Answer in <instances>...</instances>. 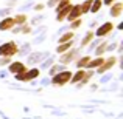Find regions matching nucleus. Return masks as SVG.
<instances>
[{
	"label": "nucleus",
	"mask_w": 123,
	"mask_h": 119,
	"mask_svg": "<svg viewBox=\"0 0 123 119\" xmlns=\"http://www.w3.org/2000/svg\"><path fill=\"white\" fill-rule=\"evenodd\" d=\"M58 2H59V0H48L45 6H48V8H55V6L58 5Z\"/></svg>",
	"instance_id": "nucleus-27"
},
{
	"label": "nucleus",
	"mask_w": 123,
	"mask_h": 119,
	"mask_svg": "<svg viewBox=\"0 0 123 119\" xmlns=\"http://www.w3.org/2000/svg\"><path fill=\"white\" fill-rule=\"evenodd\" d=\"M73 37H75V34H73V31H67V33H64L62 36L59 37V43H66V42H70V40H73Z\"/></svg>",
	"instance_id": "nucleus-17"
},
{
	"label": "nucleus",
	"mask_w": 123,
	"mask_h": 119,
	"mask_svg": "<svg viewBox=\"0 0 123 119\" xmlns=\"http://www.w3.org/2000/svg\"><path fill=\"white\" fill-rule=\"evenodd\" d=\"M8 62H11V57H2V59H0V67L6 65Z\"/></svg>",
	"instance_id": "nucleus-28"
},
{
	"label": "nucleus",
	"mask_w": 123,
	"mask_h": 119,
	"mask_svg": "<svg viewBox=\"0 0 123 119\" xmlns=\"http://www.w3.org/2000/svg\"><path fill=\"white\" fill-rule=\"evenodd\" d=\"M75 57H76V50H72V48H70L69 51L62 53V56H61V63H69L70 60H73Z\"/></svg>",
	"instance_id": "nucleus-11"
},
{
	"label": "nucleus",
	"mask_w": 123,
	"mask_h": 119,
	"mask_svg": "<svg viewBox=\"0 0 123 119\" xmlns=\"http://www.w3.org/2000/svg\"><path fill=\"white\" fill-rule=\"evenodd\" d=\"M84 73H86V70H84V68H80L78 71L75 73V76H73V78H70V83H80L83 80V78H84Z\"/></svg>",
	"instance_id": "nucleus-12"
},
{
	"label": "nucleus",
	"mask_w": 123,
	"mask_h": 119,
	"mask_svg": "<svg viewBox=\"0 0 123 119\" xmlns=\"http://www.w3.org/2000/svg\"><path fill=\"white\" fill-rule=\"evenodd\" d=\"M117 63V57L115 56H111L109 59H106V60H103V63L98 67V74L100 73H105V71H108V70H111L112 67Z\"/></svg>",
	"instance_id": "nucleus-4"
},
{
	"label": "nucleus",
	"mask_w": 123,
	"mask_h": 119,
	"mask_svg": "<svg viewBox=\"0 0 123 119\" xmlns=\"http://www.w3.org/2000/svg\"><path fill=\"white\" fill-rule=\"evenodd\" d=\"M8 12H9V8H5V9H0V16H8Z\"/></svg>",
	"instance_id": "nucleus-31"
},
{
	"label": "nucleus",
	"mask_w": 123,
	"mask_h": 119,
	"mask_svg": "<svg viewBox=\"0 0 123 119\" xmlns=\"http://www.w3.org/2000/svg\"><path fill=\"white\" fill-rule=\"evenodd\" d=\"M20 33H24V34H30L31 33V26L30 25H27V23H24L20 26Z\"/></svg>",
	"instance_id": "nucleus-25"
},
{
	"label": "nucleus",
	"mask_w": 123,
	"mask_h": 119,
	"mask_svg": "<svg viewBox=\"0 0 123 119\" xmlns=\"http://www.w3.org/2000/svg\"><path fill=\"white\" fill-rule=\"evenodd\" d=\"M93 37H95V33H93L92 30H90V31H87V33H86V36H84V37H83V40H81V47H86V45H89L90 42L93 40Z\"/></svg>",
	"instance_id": "nucleus-13"
},
{
	"label": "nucleus",
	"mask_w": 123,
	"mask_h": 119,
	"mask_svg": "<svg viewBox=\"0 0 123 119\" xmlns=\"http://www.w3.org/2000/svg\"><path fill=\"white\" fill-rule=\"evenodd\" d=\"M93 74H95L93 71H86V73H84V78H83V80H81L80 83H87V82H89V79L92 78Z\"/></svg>",
	"instance_id": "nucleus-24"
},
{
	"label": "nucleus",
	"mask_w": 123,
	"mask_h": 119,
	"mask_svg": "<svg viewBox=\"0 0 123 119\" xmlns=\"http://www.w3.org/2000/svg\"><path fill=\"white\" fill-rule=\"evenodd\" d=\"M122 12H123V3L122 2H114L109 6V14H111V17H120Z\"/></svg>",
	"instance_id": "nucleus-7"
},
{
	"label": "nucleus",
	"mask_w": 123,
	"mask_h": 119,
	"mask_svg": "<svg viewBox=\"0 0 123 119\" xmlns=\"http://www.w3.org/2000/svg\"><path fill=\"white\" fill-rule=\"evenodd\" d=\"M9 71H11V74L25 73V71H27V67H25L24 62H12L11 65H9Z\"/></svg>",
	"instance_id": "nucleus-8"
},
{
	"label": "nucleus",
	"mask_w": 123,
	"mask_h": 119,
	"mask_svg": "<svg viewBox=\"0 0 123 119\" xmlns=\"http://www.w3.org/2000/svg\"><path fill=\"white\" fill-rule=\"evenodd\" d=\"M19 53V47L16 42H5L0 45V57H11Z\"/></svg>",
	"instance_id": "nucleus-1"
},
{
	"label": "nucleus",
	"mask_w": 123,
	"mask_h": 119,
	"mask_svg": "<svg viewBox=\"0 0 123 119\" xmlns=\"http://www.w3.org/2000/svg\"><path fill=\"white\" fill-rule=\"evenodd\" d=\"M69 3H72V0H59V2H58V5L55 6V11H59L61 8H64V6H67Z\"/></svg>",
	"instance_id": "nucleus-22"
},
{
	"label": "nucleus",
	"mask_w": 123,
	"mask_h": 119,
	"mask_svg": "<svg viewBox=\"0 0 123 119\" xmlns=\"http://www.w3.org/2000/svg\"><path fill=\"white\" fill-rule=\"evenodd\" d=\"M81 9H80V5H72V8H70L69 14H67L66 20L72 22V20H76V19H81Z\"/></svg>",
	"instance_id": "nucleus-6"
},
{
	"label": "nucleus",
	"mask_w": 123,
	"mask_h": 119,
	"mask_svg": "<svg viewBox=\"0 0 123 119\" xmlns=\"http://www.w3.org/2000/svg\"><path fill=\"white\" fill-rule=\"evenodd\" d=\"M44 8H45L44 3H37V5H34V11H37V12H41Z\"/></svg>",
	"instance_id": "nucleus-29"
},
{
	"label": "nucleus",
	"mask_w": 123,
	"mask_h": 119,
	"mask_svg": "<svg viewBox=\"0 0 123 119\" xmlns=\"http://www.w3.org/2000/svg\"><path fill=\"white\" fill-rule=\"evenodd\" d=\"M14 23L16 25H24V23H27V20H28V17H27V14H17V16H14Z\"/></svg>",
	"instance_id": "nucleus-19"
},
{
	"label": "nucleus",
	"mask_w": 123,
	"mask_h": 119,
	"mask_svg": "<svg viewBox=\"0 0 123 119\" xmlns=\"http://www.w3.org/2000/svg\"><path fill=\"white\" fill-rule=\"evenodd\" d=\"M70 78H72V73L70 71H59L51 78V83L55 87H64L66 83L70 82Z\"/></svg>",
	"instance_id": "nucleus-2"
},
{
	"label": "nucleus",
	"mask_w": 123,
	"mask_h": 119,
	"mask_svg": "<svg viewBox=\"0 0 123 119\" xmlns=\"http://www.w3.org/2000/svg\"><path fill=\"white\" fill-rule=\"evenodd\" d=\"M39 70L37 68H33V70H27L25 71V74L20 78V80H24V82H30V80H33V79H36V78H39Z\"/></svg>",
	"instance_id": "nucleus-9"
},
{
	"label": "nucleus",
	"mask_w": 123,
	"mask_h": 119,
	"mask_svg": "<svg viewBox=\"0 0 123 119\" xmlns=\"http://www.w3.org/2000/svg\"><path fill=\"white\" fill-rule=\"evenodd\" d=\"M103 60H105V59H103L101 56L95 57V59H90V60H89V63H87V67H89V68H98V67L103 63Z\"/></svg>",
	"instance_id": "nucleus-15"
},
{
	"label": "nucleus",
	"mask_w": 123,
	"mask_h": 119,
	"mask_svg": "<svg viewBox=\"0 0 123 119\" xmlns=\"http://www.w3.org/2000/svg\"><path fill=\"white\" fill-rule=\"evenodd\" d=\"M72 45H73L72 40H70V42H66V43H59V45H58V48H56V53H59V54L66 53V51H69L70 48H72Z\"/></svg>",
	"instance_id": "nucleus-14"
},
{
	"label": "nucleus",
	"mask_w": 123,
	"mask_h": 119,
	"mask_svg": "<svg viewBox=\"0 0 123 119\" xmlns=\"http://www.w3.org/2000/svg\"><path fill=\"white\" fill-rule=\"evenodd\" d=\"M89 60H90V57H89V56H84V57H81V59H78V62H76L78 68H84V67H87Z\"/></svg>",
	"instance_id": "nucleus-21"
},
{
	"label": "nucleus",
	"mask_w": 123,
	"mask_h": 119,
	"mask_svg": "<svg viewBox=\"0 0 123 119\" xmlns=\"http://www.w3.org/2000/svg\"><path fill=\"white\" fill-rule=\"evenodd\" d=\"M101 6H103V2H101V0H92V6H90V11L89 12L97 14V12H100Z\"/></svg>",
	"instance_id": "nucleus-16"
},
{
	"label": "nucleus",
	"mask_w": 123,
	"mask_h": 119,
	"mask_svg": "<svg viewBox=\"0 0 123 119\" xmlns=\"http://www.w3.org/2000/svg\"><path fill=\"white\" fill-rule=\"evenodd\" d=\"M70 8H72V3H69L67 6H64V8H61L59 11H56V20L58 22H64L67 17V14H69Z\"/></svg>",
	"instance_id": "nucleus-10"
},
{
	"label": "nucleus",
	"mask_w": 123,
	"mask_h": 119,
	"mask_svg": "<svg viewBox=\"0 0 123 119\" xmlns=\"http://www.w3.org/2000/svg\"><path fill=\"white\" fill-rule=\"evenodd\" d=\"M90 6H92V0H84L83 3H80V9H81V14H87L90 11Z\"/></svg>",
	"instance_id": "nucleus-18"
},
{
	"label": "nucleus",
	"mask_w": 123,
	"mask_h": 119,
	"mask_svg": "<svg viewBox=\"0 0 123 119\" xmlns=\"http://www.w3.org/2000/svg\"><path fill=\"white\" fill-rule=\"evenodd\" d=\"M105 51H108V42H106V40H105V42H101V45H100V47L95 50L97 57H98V56H101V54L105 53Z\"/></svg>",
	"instance_id": "nucleus-20"
},
{
	"label": "nucleus",
	"mask_w": 123,
	"mask_h": 119,
	"mask_svg": "<svg viewBox=\"0 0 123 119\" xmlns=\"http://www.w3.org/2000/svg\"><path fill=\"white\" fill-rule=\"evenodd\" d=\"M81 25H83L81 19H76V20H72V22H70V28H72V30H78Z\"/></svg>",
	"instance_id": "nucleus-23"
},
{
	"label": "nucleus",
	"mask_w": 123,
	"mask_h": 119,
	"mask_svg": "<svg viewBox=\"0 0 123 119\" xmlns=\"http://www.w3.org/2000/svg\"><path fill=\"white\" fill-rule=\"evenodd\" d=\"M103 2V5H106V6H111L114 2H117V0H101Z\"/></svg>",
	"instance_id": "nucleus-30"
},
{
	"label": "nucleus",
	"mask_w": 123,
	"mask_h": 119,
	"mask_svg": "<svg viewBox=\"0 0 123 119\" xmlns=\"http://www.w3.org/2000/svg\"><path fill=\"white\" fill-rule=\"evenodd\" d=\"M14 26H16L14 19L9 17V16H6V17H3L2 20H0V31H9V30H12Z\"/></svg>",
	"instance_id": "nucleus-5"
},
{
	"label": "nucleus",
	"mask_w": 123,
	"mask_h": 119,
	"mask_svg": "<svg viewBox=\"0 0 123 119\" xmlns=\"http://www.w3.org/2000/svg\"><path fill=\"white\" fill-rule=\"evenodd\" d=\"M59 71H61V67L59 65H53V67H51V70H50V74L55 76L56 73H59Z\"/></svg>",
	"instance_id": "nucleus-26"
},
{
	"label": "nucleus",
	"mask_w": 123,
	"mask_h": 119,
	"mask_svg": "<svg viewBox=\"0 0 123 119\" xmlns=\"http://www.w3.org/2000/svg\"><path fill=\"white\" fill-rule=\"evenodd\" d=\"M112 30H114V23H112V22H106V23L100 25V26L97 28V31H93V33H95L97 37H105V36H108Z\"/></svg>",
	"instance_id": "nucleus-3"
}]
</instances>
